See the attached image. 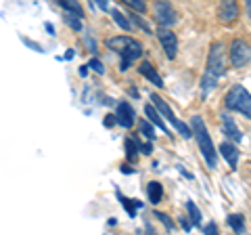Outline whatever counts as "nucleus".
Here are the masks:
<instances>
[{
    "mask_svg": "<svg viewBox=\"0 0 251 235\" xmlns=\"http://www.w3.org/2000/svg\"><path fill=\"white\" fill-rule=\"evenodd\" d=\"M138 151H140V145L136 143V139H132V137L126 139V153H128V158L130 160H136Z\"/></svg>",
    "mask_w": 251,
    "mask_h": 235,
    "instance_id": "a211bd4d",
    "label": "nucleus"
},
{
    "mask_svg": "<svg viewBox=\"0 0 251 235\" xmlns=\"http://www.w3.org/2000/svg\"><path fill=\"white\" fill-rule=\"evenodd\" d=\"M205 235H220V233H218V225H216V223H209V225L205 227Z\"/></svg>",
    "mask_w": 251,
    "mask_h": 235,
    "instance_id": "c85d7f7f",
    "label": "nucleus"
},
{
    "mask_svg": "<svg viewBox=\"0 0 251 235\" xmlns=\"http://www.w3.org/2000/svg\"><path fill=\"white\" fill-rule=\"evenodd\" d=\"M140 132H143V135H145L149 141H155V128L151 126V122H149V120L140 122Z\"/></svg>",
    "mask_w": 251,
    "mask_h": 235,
    "instance_id": "4be33fe9",
    "label": "nucleus"
},
{
    "mask_svg": "<svg viewBox=\"0 0 251 235\" xmlns=\"http://www.w3.org/2000/svg\"><path fill=\"white\" fill-rule=\"evenodd\" d=\"M103 124H105V126H107V128H111V126H113V124H115V116H107Z\"/></svg>",
    "mask_w": 251,
    "mask_h": 235,
    "instance_id": "7c9ffc66",
    "label": "nucleus"
},
{
    "mask_svg": "<svg viewBox=\"0 0 251 235\" xmlns=\"http://www.w3.org/2000/svg\"><path fill=\"white\" fill-rule=\"evenodd\" d=\"M140 55H143V46H140V42L132 40V42H130V46H128V49H126V53L122 55V69H124V72L130 67L132 61L140 57Z\"/></svg>",
    "mask_w": 251,
    "mask_h": 235,
    "instance_id": "9d476101",
    "label": "nucleus"
},
{
    "mask_svg": "<svg viewBox=\"0 0 251 235\" xmlns=\"http://www.w3.org/2000/svg\"><path fill=\"white\" fill-rule=\"evenodd\" d=\"M128 4L136 11H145V2H140V0H128Z\"/></svg>",
    "mask_w": 251,
    "mask_h": 235,
    "instance_id": "cd10ccee",
    "label": "nucleus"
},
{
    "mask_svg": "<svg viewBox=\"0 0 251 235\" xmlns=\"http://www.w3.org/2000/svg\"><path fill=\"white\" fill-rule=\"evenodd\" d=\"M218 17L226 21V23H230L239 17V4L234 2V0H224V2H220L218 6Z\"/></svg>",
    "mask_w": 251,
    "mask_h": 235,
    "instance_id": "1a4fd4ad",
    "label": "nucleus"
},
{
    "mask_svg": "<svg viewBox=\"0 0 251 235\" xmlns=\"http://www.w3.org/2000/svg\"><path fill=\"white\" fill-rule=\"evenodd\" d=\"M155 17L163 29L172 28L178 21V15L174 11V6H172V2H157L155 4Z\"/></svg>",
    "mask_w": 251,
    "mask_h": 235,
    "instance_id": "423d86ee",
    "label": "nucleus"
},
{
    "mask_svg": "<svg viewBox=\"0 0 251 235\" xmlns=\"http://www.w3.org/2000/svg\"><path fill=\"white\" fill-rule=\"evenodd\" d=\"M222 130H224V135L228 137L230 141H243V132L239 130V126L234 124V120L230 116H222Z\"/></svg>",
    "mask_w": 251,
    "mask_h": 235,
    "instance_id": "9b49d317",
    "label": "nucleus"
},
{
    "mask_svg": "<svg viewBox=\"0 0 251 235\" xmlns=\"http://www.w3.org/2000/svg\"><path fill=\"white\" fill-rule=\"evenodd\" d=\"M67 23L72 26L74 29H82V21L80 17H74V15H67Z\"/></svg>",
    "mask_w": 251,
    "mask_h": 235,
    "instance_id": "bb28decb",
    "label": "nucleus"
},
{
    "mask_svg": "<svg viewBox=\"0 0 251 235\" xmlns=\"http://www.w3.org/2000/svg\"><path fill=\"white\" fill-rule=\"evenodd\" d=\"M207 74L220 78L226 74V63H224V44L222 42H216L211 44L209 49V57H207Z\"/></svg>",
    "mask_w": 251,
    "mask_h": 235,
    "instance_id": "20e7f679",
    "label": "nucleus"
},
{
    "mask_svg": "<svg viewBox=\"0 0 251 235\" xmlns=\"http://www.w3.org/2000/svg\"><path fill=\"white\" fill-rule=\"evenodd\" d=\"M147 193H149V200H151V204H159L161 202V195H163V189H161L159 183L153 181V183H149Z\"/></svg>",
    "mask_w": 251,
    "mask_h": 235,
    "instance_id": "f3484780",
    "label": "nucleus"
},
{
    "mask_svg": "<svg viewBox=\"0 0 251 235\" xmlns=\"http://www.w3.org/2000/svg\"><path fill=\"white\" fill-rule=\"evenodd\" d=\"M180 221H182V227H184V229L188 231V229H191V225H188V221H186V218H180Z\"/></svg>",
    "mask_w": 251,
    "mask_h": 235,
    "instance_id": "473e14b6",
    "label": "nucleus"
},
{
    "mask_svg": "<svg viewBox=\"0 0 251 235\" xmlns=\"http://www.w3.org/2000/svg\"><path fill=\"white\" fill-rule=\"evenodd\" d=\"M155 216H157V218H159V221L163 223V227H166V229H170V231L174 229V223H172V218H170L168 214H163V212H159V210H157Z\"/></svg>",
    "mask_w": 251,
    "mask_h": 235,
    "instance_id": "b1692460",
    "label": "nucleus"
},
{
    "mask_svg": "<svg viewBox=\"0 0 251 235\" xmlns=\"http://www.w3.org/2000/svg\"><path fill=\"white\" fill-rule=\"evenodd\" d=\"M115 120H117V124L120 126H124V128H132L134 126V109L130 107V103H120L117 105V114H115Z\"/></svg>",
    "mask_w": 251,
    "mask_h": 235,
    "instance_id": "6e6552de",
    "label": "nucleus"
},
{
    "mask_svg": "<svg viewBox=\"0 0 251 235\" xmlns=\"http://www.w3.org/2000/svg\"><path fill=\"white\" fill-rule=\"evenodd\" d=\"M186 210H188V216H191V221L193 225H201V212H199V208H197V204H193L191 200L186 202Z\"/></svg>",
    "mask_w": 251,
    "mask_h": 235,
    "instance_id": "6ab92c4d",
    "label": "nucleus"
},
{
    "mask_svg": "<svg viewBox=\"0 0 251 235\" xmlns=\"http://www.w3.org/2000/svg\"><path fill=\"white\" fill-rule=\"evenodd\" d=\"M247 15H249V19H251V0L247 2Z\"/></svg>",
    "mask_w": 251,
    "mask_h": 235,
    "instance_id": "f704fd0d",
    "label": "nucleus"
},
{
    "mask_svg": "<svg viewBox=\"0 0 251 235\" xmlns=\"http://www.w3.org/2000/svg\"><path fill=\"white\" fill-rule=\"evenodd\" d=\"M157 38H159V42L163 46V51H166L168 59H174L176 53H178V40H176V34L170 32V29H163L159 28V32H157Z\"/></svg>",
    "mask_w": 251,
    "mask_h": 235,
    "instance_id": "0eeeda50",
    "label": "nucleus"
},
{
    "mask_svg": "<svg viewBox=\"0 0 251 235\" xmlns=\"http://www.w3.org/2000/svg\"><path fill=\"white\" fill-rule=\"evenodd\" d=\"M138 72H140V76H145L147 80H151V82H153L155 86H159V88L163 86V80H161V76L155 72V67H153L151 63H149V61H143V63L138 65Z\"/></svg>",
    "mask_w": 251,
    "mask_h": 235,
    "instance_id": "ddd939ff",
    "label": "nucleus"
},
{
    "mask_svg": "<svg viewBox=\"0 0 251 235\" xmlns=\"http://www.w3.org/2000/svg\"><path fill=\"white\" fill-rule=\"evenodd\" d=\"M111 15H113V19H115V23H117V26H120L122 29H132V23H130L128 19H126V17H124V15H122L120 11H117V9H111Z\"/></svg>",
    "mask_w": 251,
    "mask_h": 235,
    "instance_id": "412c9836",
    "label": "nucleus"
},
{
    "mask_svg": "<svg viewBox=\"0 0 251 235\" xmlns=\"http://www.w3.org/2000/svg\"><path fill=\"white\" fill-rule=\"evenodd\" d=\"M90 67H92V69H94V72H97V74H105V65L100 63V61H99L97 57H94V59H90Z\"/></svg>",
    "mask_w": 251,
    "mask_h": 235,
    "instance_id": "a878e982",
    "label": "nucleus"
},
{
    "mask_svg": "<svg viewBox=\"0 0 251 235\" xmlns=\"http://www.w3.org/2000/svg\"><path fill=\"white\" fill-rule=\"evenodd\" d=\"M224 103H226L228 109H234V112L243 114L245 118H251V92L247 88H243L241 84L232 86V88L228 90Z\"/></svg>",
    "mask_w": 251,
    "mask_h": 235,
    "instance_id": "f03ea898",
    "label": "nucleus"
},
{
    "mask_svg": "<svg viewBox=\"0 0 251 235\" xmlns=\"http://www.w3.org/2000/svg\"><path fill=\"white\" fill-rule=\"evenodd\" d=\"M132 19H136V23H138V26H140V28H143V29H145V32H151V28H149V26H147V23H145L143 19H138V17H136V15H132Z\"/></svg>",
    "mask_w": 251,
    "mask_h": 235,
    "instance_id": "c756f323",
    "label": "nucleus"
},
{
    "mask_svg": "<svg viewBox=\"0 0 251 235\" xmlns=\"http://www.w3.org/2000/svg\"><path fill=\"white\" fill-rule=\"evenodd\" d=\"M214 86H216V78L209 76V74H205V76H203V80H201V95L207 97V92L214 88Z\"/></svg>",
    "mask_w": 251,
    "mask_h": 235,
    "instance_id": "aec40b11",
    "label": "nucleus"
},
{
    "mask_svg": "<svg viewBox=\"0 0 251 235\" xmlns=\"http://www.w3.org/2000/svg\"><path fill=\"white\" fill-rule=\"evenodd\" d=\"M220 153H222V158L228 162L230 168H237V164H239V149H237V147H234L232 143L224 141V143L220 145Z\"/></svg>",
    "mask_w": 251,
    "mask_h": 235,
    "instance_id": "f8f14e48",
    "label": "nucleus"
},
{
    "mask_svg": "<svg viewBox=\"0 0 251 235\" xmlns=\"http://www.w3.org/2000/svg\"><path fill=\"white\" fill-rule=\"evenodd\" d=\"M86 74H88V67L82 65V67H80V76H86Z\"/></svg>",
    "mask_w": 251,
    "mask_h": 235,
    "instance_id": "72a5a7b5",
    "label": "nucleus"
},
{
    "mask_svg": "<svg viewBox=\"0 0 251 235\" xmlns=\"http://www.w3.org/2000/svg\"><path fill=\"white\" fill-rule=\"evenodd\" d=\"M122 172H126V175H132V172H134V170H132L130 166H126V164H124V166H122Z\"/></svg>",
    "mask_w": 251,
    "mask_h": 235,
    "instance_id": "2f4dec72",
    "label": "nucleus"
},
{
    "mask_svg": "<svg viewBox=\"0 0 251 235\" xmlns=\"http://www.w3.org/2000/svg\"><path fill=\"white\" fill-rule=\"evenodd\" d=\"M191 135L195 137V141H197V145L201 149V155H203V160L207 162V166L216 168V164H218L216 149H214V143H211V137H209V132L205 128V122H203L201 116H193V120H191Z\"/></svg>",
    "mask_w": 251,
    "mask_h": 235,
    "instance_id": "f257e3e1",
    "label": "nucleus"
},
{
    "mask_svg": "<svg viewBox=\"0 0 251 235\" xmlns=\"http://www.w3.org/2000/svg\"><path fill=\"white\" fill-rule=\"evenodd\" d=\"M130 42H132V38H128V36H117V38H111V40H107V46H109L111 51L124 55L126 49L130 46Z\"/></svg>",
    "mask_w": 251,
    "mask_h": 235,
    "instance_id": "4468645a",
    "label": "nucleus"
},
{
    "mask_svg": "<svg viewBox=\"0 0 251 235\" xmlns=\"http://www.w3.org/2000/svg\"><path fill=\"white\" fill-rule=\"evenodd\" d=\"M151 101L155 103V107H157V112H159V116L166 118V120L172 124V126L178 130V135H180V137H184V139H191V137H193V135H191V126H186L182 120H178V118L174 116V112H172V107H170L163 99H159V95H151Z\"/></svg>",
    "mask_w": 251,
    "mask_h": 235,
    "instance_id": "7ed1b4c3",
    "label": "nucleus"
},
{
    "mask_svg": "<svg viewBox=\"0 0 251 235\" xmlns=\"http://www.w3.org/2000/svg\"><path fill=\"white\" fill-rule=\"evenodd\" d=\"M145 114H147V118H149V120H151V122L155 124V126H159V130H161V132H168V128H166V124H163V118H161L159 114H157V112H155V107H151V105H147V107H145Z\"/></svg>",
    "mask_w": 251,
    "mask_h": 235,
    "instance_id": "dca6fc26",
    "label": "nucleus"
},
{
    "mask_svg": "<svg viewBox=\"0 0 251 235\" xmlns=\"http://www.w3.org/2000/svg\"><path fill=\"white\" fill-rule=\"evenodd\" d=\"M63 9H67V11H72V13H77V17H82V13H80V6L74 4V2H69V0H61L59 2Z\"/></svg>",
    "mask_w": 251,
    "mask_h": 235,
    "instance_id": "393cba45",
    "label": "nucleus"
},
{
    "mask_svg": "<svg viewBox=\"0 0 251 235\" xmlns=\"http://www.w3.org/2000/svg\"><path fill=\"white\" fill-rule=\"evenodd\" d=\"M124 208L128 210L130 216H136V208H143V204L136 202V200H124Z\"/></svg>",
    "mask_w": 251,
    "mask_h": 235,
    "instance_id": "5701e85b",
    "label": "nucleus"
},
{
    "mask_svg": "<svg viewBox=\"0 0 251 235\" xmlns=\"http://www.w3.org/2000/svg\"><path fill=\"white\" fill-rule=\"evenodd\" d=\"M226 223L230 225V229L237 233V235H243V233H245V218H243V214H228Z\"/></svg>",
    "mask_w": 251,
    "mask_h": 235,
    "instance_id": "2eb2a0df",
    "label": "nucleus"
},
{
    "mask_svg": "<svg viewBox=\"0 0 251 235\" xmlns=\"http://www.w3.org/2000/svg\"><path fill=\"white\" fill-rule=\"evenodd\" d=\"M249 59H251L249 44L243 42V40H232V44H230V63L234 67H243V65L249 63Z\"/></svg>",
    "mask_w": 251,
    "mask_h": 235,
    "instance_id": "39448f33",
    "label": "nucleus"
}]
</instances>
